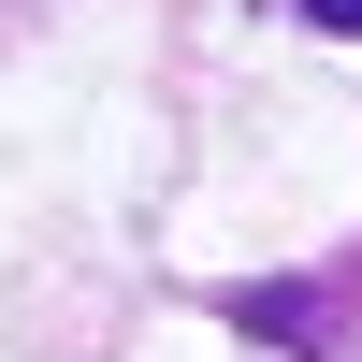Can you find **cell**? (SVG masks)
Here are the masks:
<instances>
[{"mask_svg": "<svg viewBox=\"0 0 362 362\" xmlns=\"http://www.w3.org/2000/svg\"><path fill=\"white\" fill-rule=\"evenodd\" d=\"M305 29H334V44H362V0H290Z\"/></svg>", "mask_w": 362, "mask_h": 362, "instance_id": "1", "label": "cell"}]
</instances>
